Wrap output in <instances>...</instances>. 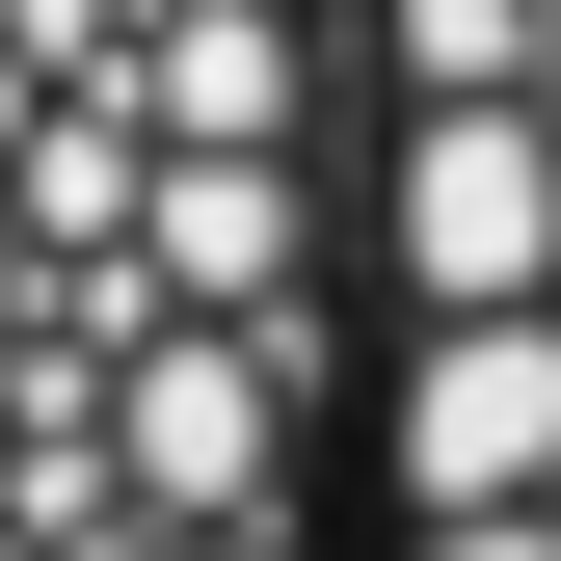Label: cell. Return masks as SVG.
<instances>
[{
    "label": "cell",
    "instance_id": "7a4b0ae2",
    "mask_svg": "<svg viewBox=\"0 0 561 561\" xmlns=\"http://www.w3.org/2000/svg\"><path fill=\"white\" fill-rule=\"evenodd\" d=\"M321 561H561V0H321Z\"/></svg>",
    "mask_w": 561,
    "mask_h": 561
},
{
    "label": "cell",
    "instance_id": "6da1fadb",
    "mask_svg": "<svg viewBox=\"0 0 561 561\" xmlns=\"http://www.w3.org/2000/svg\"><path fill=\"white\" fill-rule=\"evenodd\" d=\"M0 561H321V0H0Z\"/></svg>",
    "mask_w": 561,
    "mask_h": 561
}]
</instances>
